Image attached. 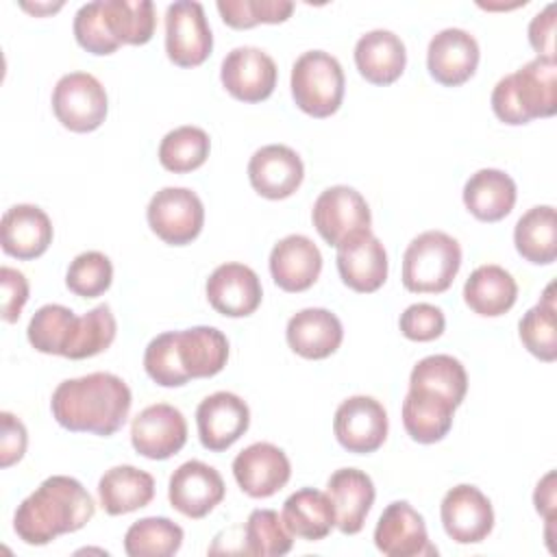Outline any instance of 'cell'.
I'll use <instances>...</instances> for the list:
<instances>
[{"label":"cell","mask_w":557,"mask_h":557,"mask_svg":"<svg viewBox=\"0 0 557 557\" xmlns=\"http://www.w3.org/2000/svg\"><path fill=\"white\" fill-rule=\"evenodd\" d=\"M285 337L296 355L305 359H326L342 346L344 326L333 311L309 307L289 318Z\"/></svg>","instance_id":"484cf974"},{"label":"cell","mask_w":557,"mask_h":557,"mask_svg":"<svg viewBox=\"0 0 557 557\" xmlns=\"http://www.w3.org/2000/svg\"><path fill=\"white\" fill-rule=\"evenodd\" d=\"M555 285L550 283L540 302L535 307H531L518 322V333H520V342L524 344V348L550 363L557 359V322H555Z\"/></svg>","instance_id":"8d00e7d4"},{"label":"cell","mask_w":557,"mask_h":557,"mask_svg":"<svg viewBox=\"0 0 557 557\" xmlns=\"http://www.w3.org/2000/svg\"><path fill=\"white\" fill-rule=\"evenodd\" d=\"M52 222L37 205H15L4 211L0 222L2 250L20 261L41 257L52 244Z\"/></svg>","instance_id":"cb8c5ba5"},{"label":"cell","mask_w":557,"mask_h":557,"mask_svg":"<svg viewBox=\"0 0 557 557\" xmlns=\"http://www.w3.org/2000/svg\"><path fill=\"white\" fill-rule=\"evenodd\" d=\"M183 529L163 516H150L133 522L124 535L128 557H170L183 544Z\"/></svg>","instance_id":"d590c367"},{"label":"cell","mask_w":557,"mask_h":557,"mask_svg":"<svg viewBox=\"0 0 557 557\" xmlns=\"http://www.w3.org/2000/svg\"><path fill=\"white\" fill-rule=\"evenodd\" d=\"M233 476L244 494L268 498L287 485L292 463L283 448L270 442H255L233 459Z\"/></svg>","instance_id":"e0dca14e"},{"label":"cell","mask_w":557,"mask_h":557,"mask_svg":"<svg viewBox=\"0 0 557 557\" xmlns=\"http://www.w3.org/2000/svg\"><path fill=\"white\" fill-rule=\"evenodd\" d=\"M111 281H113L111 259L98 250H87L76 255L65 274L67 289L81 298L102 296L111 287Z\"/></svg>","instance_id":"b9f144b4"},{"label":"cell","mask_w":557,"mask_h":557,"mask_svg":"<svg viewBox=\"0 0 557 557\" xmlns=\"http://www.w3.org/2000/svg\"><path fill=\"white\" fill-rule=\"evenodd\" d=\"M409 389L433 392L459 407L468 392V374L459 359L450 355H429L413 366Z\"/></svg>","instance_id":"e575fe53"},{"label":"cell","mask_w":557,"mask_h":557,"mask_svg":"<svg viewBox=\"0 0 557 557\" xmlns=\"http://www.w3.org/2000/svg\"><path fill=\"white\" fill-rule=\"evenodd\" d=\"M150 231L170 246L191 244L205 226V207L187 187L159 189L146 209Z\"/></svg>","instance_id":"ba28073f"},{"label":"cell","mask_w":557,"mask_h":557,"mask_svg":"<svg viewBox=\"0 0 557 557\" xmlns=\"http://www.w3.org/2000/svg\"><path fill=\"white\" fill-rule=\"evenodd\" d=\"M455 405L444 396L424 389H409L403 400V426L418 444L444 440L453 426Z\"/></svg>","instance_id":"f546056e"},{"label":"cell","mask_w":557,"mask_h":557,"mask_svg":"<svg viewBox=\"0 0 557 557\" xmlns=\"http://www.w3.org/2000/svg\"><path fill=\"white\" fill-rule=\"evenodd\" d=\"M63 4H22V9H26V11H33V13H46V11H57V9H61Z\"/></svg>","instance_id":"f907efd6"},{"label":"cell","mask_w":557,"mask_h":557,"mask_svg":"<svg viewBox=\"0 0 557 557\" xmlns=\"http://www.w3.org/2000/svg\"><path fill=\"white\" fill-rule=\"evenodd\" d=\"M400 333L411 342H433L446 329V318L440 307L429 302L409 305L398 320Z\"/></svg>","instance_id":"f6af8a7d"},{"label":"cell","mask_w":557,"mask_h":557,"mask_svg":"<svg viewBox=\"0 0 557 557\" xmlns=\"http://www.w3.org/2000/svg\"><path fill=\"white\" fill-rule=\"evenodd\" d=\"M305 178V165L296 150L283 144H270L248 161V181L252 189L268 200L289 198Z\"/></svg>","instance_id":"44dd1931"},{"label":"cell","mask_w":557,"mask_h":557,"mask_svg":"<svg viewBox=\"0 0 557 557\" xmlns=\"http://www.w3.org/2000/svg\"><path fill=\"white\" fill-rule=\"evenodd\" d=\"M292 98L311 117L333 115L344 100V70L324 50H307L292 65Z\"/></svg>","instance_id":"8992f818"},{"label":"cell","mask_w":557,"mask_h":557,"mask_svg":"<svg viewBox=\"0 0 557 557\" xmlns=\"http://www.w3.org/2000/svg\"><path fill=\"white\" fill-rule=\"evenodd\" d=\"M494 115L509 124H529L557 111V61L535 57L513 74L503 76L492 89Z\"/></svg>","instance_id":"277c9868"},{"label":"cell","mask_w":557,"mask_h":557,"mask_svg":"<svg viewBox=\"0 0 557 557\" xmlns=\"http://www.w3.org/2000/svg\"><path fill=\"white\" fill-rule=\"evenodd\" d=\"M117 333L115 315L109 305H98L85 315L76 318L63 357L67 359H87L107 350Z\"/></svg>","instance_id":"74e56055"},{"label":"cell","mask_w":557,"mask_h":557,"mask_svg":"<svg viewBox=\"0 0 557 557\" xmlns=\"http://www.w3.org/2000/svg\"><path fill=\"white\" fill-rule=\"evenodd\" d=\"M98 498L109 516H124L154 498V479L135 466H115L98 481Z\"/></svg>","instance_id":"4dcf8cb0"},{"label":"cell","mask_w":557,"mask_h":557,"mask_svg":"<svg viewBox=\"0 0 557 557\" xmlns=\"http://www.w3.org/2000/svg\"><path fill=\"white\" fill-rule=\"evenodd\" d=\"M215 7L224 24L237 30L257 24H281L294 11V2L289 0H218Z\"/></svg>","instance_id":"7bdbcfd3"},{"label":"cell","mask_w":557,"mask_h":557,"mask_svg":"<svg viewBox=\"0 0 557 557\" xmlns=\"http://www.w3.org/2000/svg\"><path fill=\"white\" fill-rule=\"evenodd\" d=\"M0 420H2L0 466L9 468V466L17 463L24 457L26 444H28V435H26V426L22 424V420L15 418L11 411H2Z\"/></svg>","instance_id":"7dc6e473"},{"label":"cell","mask_w":557,"mask_h":557,"mask_svg":"<svg viewBox=\"0 0 557 557\" xmlns=\"http://www.w3.org/2000/svg\"><path fill=\"white\" fill-rule=\"evenodd\" d=\"M461 268V246L444 231H424L403 255V285L413 294L446 292Z\"/></svg>","instance_id":"5b68a950"},{"label":"cell","mask_w":557,"mask_h":557,"mask_svg":"<svg viewBox=\"0 0 557 557\" xmlns=\"http://www.w3.org/2000/svg\"><path fill=\"white\" fill-rule=\"evenodd\" d=\"M283 522L292 535L307 542L324 540L335 527V509L326 492L302 487L283 503Z\"/></svg>","instance_id":"1f68e13d"},{"label":"cell","mask_w":557,"mask_h":557,"mask_svg":"<svg viewBox=\"0 0 557 557\" xmlns=\"http://www.w3.org/2000/svg\"><path fill=\"white\" fill-rule=\"evenodd\" d=\"M228 339L215 326L165 331L144 352L146 374L161 387H181L191 379H209L224 370Z\"/></svg>","instance_id":"7a4b0ae2"},{"label":"cell","mask_w":557,"mask_h":557,"mask_svg":"<svg viewBox=\"0 0 557 557\" xmlns=\"http://www.w3.org/2000/svg\"><path fill=\"white\" fill-rule=\"evenodd\" d=\"M513 244L522 259L548 265L557 259V213L550 205L529 209L513 228Z\"/></svg>","instance_id":"d6a6232c"},{"label":"cell","mask_w":557,"mask_h":557,"mask_svg":"<svg viewBox=\"0 0 557 557\" xmlns=\"http://www.w3.org/2000/svg\"><path fill=\"white\" fill-rule=\"evenodd\" d=\"M211 150V139L200 126H178L170 131L159 144V163L174 174L198 170Z\"/></svg>","instance_id":"f35d334b"},{"label":"cell","mask_w":557,"mask_h":557,"mask_svg":"<svg viewBox=\"0 0 557 557\" xmlns=\"http://www.w3.org/2000/svg\"><path fill=\"white\" fill-rule=\"evenodd\" d=\"M479 44L463 28H444L429 41V74L444 87H457L470 81L479 65Z\"/></svg>","instance_id":"7402d4cb"},{"label":"cell","mask_w":557,"mask_h":557,"mask_svg":"<svg viewBox=\"0 0 557 557\" xmlns=\"http://www.w3.org/2000/svg\"><path fill=\"white\" fill-rule=\"evenodd\" d=\"M213 50L205 9L194 0H178L165 9V52L178 67L202 65Z\"/></svg>","instance_id":"9c48e42d"},{"label":"cell","mask_w":557,"mask_h":557,"mask_svg":"<svg viewBox=\"0 0 557 557\" xmlns=\"http://www.w3.org/2000/svg\"><path fill=\"white\" fill-rule=\"evenodd\" d=\"M355 65L368 83L392 85L400 78L407 65L405 44L396 33L374 28L357 39Z\"/></svg>","instance_id":"4316f807"},{"label":"cell","mask_w":557,"mask_h":557,"mask_svg":"<svg viewBox=\"0 0 557 557\" xmlns=\"http://www.w3.org/2000/svg\"><path fill=\"white\" fill-rule=\"evenodd\" d=\"M226 494V485L222 474L198 459L181 463L168 483V498L170 505L187 516V518H205L209 511H213Z\"/></svg>","instance_id":"9a60e30c"},{"label":"cell","mask_w":557,"mask_h":557,"mask_svg":"<svg viewBox=\"0 0 557 557\" xmlns=\"http://www.w3.org/2000/svg\"><path fill=\"white\" fill-rule=\"evenodd\" d=\"M72 28L78 46L91 54H113L120 48V44L107 30L100 0L83 4L74 15Z\"/></svg>","instance_id":"ee69618b"},{"label":"cell","mask_w":557,"mask_h":557,"mask_svg":"<svg viewBox=\"0 0 557 557\" xmlns=\"http://www.w3.org/2000/svg\"><path fill=\"white\" fill-rule=\"evenodd\" d=\"M52 111L67 131L91 133L104 122L109 98L94 74L70 72L61 76L52 89Z\"/></svg>","instance_id":"52a82bcc"},{"label":"cell","mask_w":557,"mask_h":557,"mask_svg":"<svg viewBox=\"0 0 557 557\" xmlns=\"http://www.w3.org/2000/svg\"><path fill=\"white\" fill-rule=\"evenodd\" d=\"M529 44L542 59H555V4H546L529 24Z\"/></svg>","instance_id":"c3c4849f"},{"label":"cell","mask_w":557,"mask_h":557,"mask_svg":"<svg viewBox=\"0 0 557 557\" xmlns=\"http://www.w3.org/2000/svg\"><path fill=\"white\" fill-rule=\"evenodd\" d=\"M322 272L320 248L307 235H287L270 252V274L289 294L309 289Z\"/></svg>","instance_id":"603a6c76"},{"label":"cell","mask_w":557,"mask_h":557,"mask_svg":"<svg viewBox=\"0 0 557 557\" xmlns=\"http://www.w3.org/2000/svg\"><path fill=\"white\" fill-rule=\"evenodd\" d=\"M513 178L496 168L474 172L463 185V205L481 222H498L507 218L516 205Z\"/></svg>","instance_id":"83f0119b"},{"label":"cell","mask_w":557,"mask_h":557,"mask_svg":"<svg viewBox=\"0 0 557 557\" xmlns=\"http://www.w3.org/2000/svg\"><path fill=\"white\" fill-rule=\"evenodd\" d=\"M518 298L516 278L496 263L479 265L470 272L463 285L466 305L483 318H496L507 313Z\"/></svg>","instance_id":"f1b7e54d"},{"label":"cell","mask_w":557,"mask_h":557,"mask_svg":"<svg viewBox=\"0 0 557 557\" xmlns=\"http://www.w3.org/2000/svg\"><path fill=\"white\" fill-rule=\"evenodd\" d=\"M96 513V503L81 481L54 474L28 494L15 509L13 529L24 544L44 546L63 533L83 529Z\"/></svg>","instance_id":"3957f363"},{"label":"cell","mask_w":557,"mask_h":557,"mask_svg":"<svg viewBox=\"0 0 557 557\" xmlns=\"http://www.w3.org/2000/svg\"><path fill=\"white\" fill-rule=\"evenodd\" d=\"M209 305L226 318H246L261 305L263 289L257 272L244 263L218 265L205 285Z\"/></svg>","instance_id":"ffe728a7"},{"label":"cell","mask_w":557,"mask_h":557,"mask_svg":"<svg viewBox=\"0 0 557 557\" xmlns=\"http://www.w3.org/2000/svg\"><path fill=\"white\" fill-rule=\"evenodd\" d=\"M0 285H2V320L13 324V322H17V318L28 300V281L20 270L2 265L0 268Z\"/></svg>","instance_id":"bcb514c9"},{"label":"cell","mask_w":557,"mask_h":557,"mask_svg":"<svg viewBox=\"0 0 557 557\" xmlns=\"http://www.w3.org/2000/svg\"><path fill=\"white\" fill-rule=\"evenodd\" d=\"M533 503L540 516H544L546 524L555 522V507H557V496H555V472H546L544 479L537 483Z\"/></svg>","instance_id":"681fc988"},{"label":"cell","mask_w":557,"mask_h":557,"mask_svg":"<svg viewBox=\"0 0 557 557\" xmlns=\"http://www.w3.org/2000/svg\"><path fill=\"white\" fill-rule=\"evenodd\" d=\"M446 535L457 544H479L494 529V509L490 498L474 485L450 487L440 505Z\"/></svg>","instance_id":"4fadbf2b"},{"label":"cell","mask_w":557,"mask_h":557,"mask_svg":"<svg viewBox=\"0 0 557 557\" xmlns=\"http://www.w3.org/2000/svg\"><path fill=\"white\" fill-rule=\"evenodd\" d=\"M374 546L387 557L437 555L429 542L424 518L407 500H394L383 509L374 527Z\"/></svg>","instance_id":"2e32d148"},{"label":"cell","mask_w":557,"mask_h":557,"mask_svg":"<svg viewBox=\"0 0 557 557\" xmlns=\"http://www.w3.org/2000/svg\"><path fill=\"white\" fill-rule=\"evenodd\" d=\"M311 220L320 237L329 246L337 248L348 237L370 231L372 213L357 189L348 185H333L315 198Z\"/></svg>","instance_id":"30bf717a"},{"label":"cell","mask_w":557,"mask_h":557,"mask_svg":"<svg viewBox=\"0 0 557 557\" xmlns=\"http://www.w3.org/2000/svg\"><path fill=\"white\" fill-rule=\"evenodd\" d=\"M128 385L111 372H91L61 381L50 398L52 418L72 433L109 437L117 433L131 411Z\"/></svg>","instance_id":"6da1fadb"},{"label":"cell","mask_w":557,"mask_h":557,"mask_svg":"<svg viewBox=\"0 0 557 557\" xmlns=\"http://www.w3.org/2000/svg\"><path fill=\"white\" fill-rule=\"evenodd\" d=\"M200 444L207 450L222 453L231 448L250 426V409L233 392H215L200 400L196 409Z\"/></svg>","instance_id":"ac0fdd59"},{"label":"cell","mask_w":557,"mask_h":557,"mask_svg":"<svg viewBox=\"0 0 557 557\" xmlns=\"http://www.w3.org/2000/svg\"><path fill=\"white\" fill-rule=\"evenodd\" d=\"M337 272L346 287L372 294L387 281V252L372 231L357 233L337 246Z\"/></svg>","instance_id":"d6986e66"},{"label":"cell","mask_w":557,"mask_h":557,"mask_svg":"<svg viewBox=\"0 0 557 557\" xmlns=\"http://www.w3.org/2000/svg\"><path fill=\"white\" fill-rule=\"evenodd\" d=\"M294 535L274 509L250 511L244 527V553L252 557H281L292 550Z\"/></svg>","instance_id":"ab89813d"},{"label":"cell","mask_w":557,"mask_h":557,"mask_svg":"<svg viewBox=\"0 0 557 557\" xmlns=\"http://www.w3.org/2000/svg\"><path fill=\"white\" fill-rule=\"evenodd\" d=\"M109 35L122 46H144L157 28V11L150 0H100Z\"/></svg>","instance_id":"836d02e7"},{"label":"cell","mask_w":557,"mask_h":557,"mask_svg":"<svg viewBox=\"0 0 557 557\" xmlns=\"http://www.w3.org/2000/svg\"><path fill=\"white\" fill-rule=\"evenodd\" d=\"M187 442V422L181 409L168 403L148 405L131 424L133 448L148 459H170Z\"/></svg>","instance_id":"5bb4252c"},{"label":"cell","mask_w":557,"mask_h":557,"mask_svg":"<svg viewBox=\"0 0 557 557\" xmlns=\"http://www.w3.org/2000/svg\"><path fill=\"white\" fill-rule=\"evenodd\" d=\"M326 494L335 509V527L344 535H355L363 529L374 505V483L357 468H339L326 481Z\"/></svg>","instance_id":"d4e9b609"},{"label":"cell","mask_w":557,"mask_h":557,"mask_svg":"<svg viewBox=\"0 0 557 557\" xmlns=\"http://www.w3.org/2000/svg\"><path fill=\"white\" fill-rule=\"evenodd\" d=\"M387 411L372 396H350L335 409L333 433L342 448L368 455L383 446L387 437Z\"/></svg>","instance_id":"8fae6325"},{"label":"cell","mask_w":557,"mask_h":557,"mask_svg":"<svg viewBox=\"0 0 557 557\" xmlns=\"http://www.w3.org/2000/svg\"><path fill=\"white\" fill-rule=\"evenodd\" d=\"M76 313L63 305H44L39 307L26 329L30 346L44 355H61L67 346Z\"/></svg>","instance_id":"60d3db41"},{"label":"cell","mask_w":557,"mask_h":557,"mask_svg":"<svg viewBox=\"0 0 557 557\" xmlns=\"http://www.w3.org/2000/svg\"><path fill=\"white\" fill-rule=\"evenodd\" d=\"M278 70L274 59L255 46L233 48L220 67L224 89L242 102H261L272 96Z\"/></svg>","instance_id":"7c38bea8"}]
</instances>
